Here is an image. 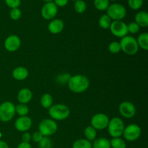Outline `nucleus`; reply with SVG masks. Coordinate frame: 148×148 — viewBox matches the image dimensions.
<instances>
[{
    "instance_id": "nucleus-1",
    "label": "nucleus",
    "mask_w": 148,
    "mask_h": 148,
    "mask_svg": "<svg viewBox=\"0 0 148 148\" xmlns=\"http://www.w3.org/2000/svg\"><path fill=\"white\" fill-rule=\"evenodd\" d=\"M68 87L72 92L75 93H82L89 88L90 80L87 77L82 75H76L69 77Z\"/></svg>"
},
{
    "instance_id": "nucleus-2",
    "label": "nucleus",
    "mask_w": 148,
    "mask_h": 148,
    "mask_svg": "<svg viewBox=\"0 0 148 148\" xmlns=\"http://www.w3.org/2000/svg\"><path fill=\"white\" fill-rule=\"evenodd\" d=\"M49 114L53 120L63 121L69 117L70 111L69 108L64 104L57 103L52 105L49 108Z\"/></svg>"
},
{
    "instance_id": "nucleus-3",
    "label": "nucleus",
    "mask_w": 148,
    "mask_h": 148,
    "mask_svg": "<svg viewBox=\"0 0 148 148\" xmlns=\"http://www.w3.org/2000/svg\"><path fill=\"white\" fill-rule=\"evenodd\" d=\"M119 43L121 51L127 55H134L139 50L137 40L131 36H126L121 38Z\"/></svg>"
},
{
    "instance_id": "nucleus-4",
    "label": "nucleus",
    "mask_w": 148,
    "mask_h": 148,
    "mask_svg": "<svg viewBox=\"0 0 148 148\" xmlns=\"http://www.w3.org/2000/svg\"><path fill=\"white\" fill-rule=\"evenodd\" d=\"M106 14L111 20H122L127 15V10L122 4L114 3L109 4L106 10Z\"/></svg>"
},
{
    "instance_id": "nucleus-5",
    "label": "nucleus",
    "mask_w": 148,
    "mask_h": 148,
    "mask_svg": "<svg viewBox=\"0 0 148 148\" xmlns=\"http://www.w3.org/2000/svg\"><path fill=\"white\" fill-rule=\"evenodd\" d=\"M107 127H108L110 136L113 138L120 137L122 136L124 128H125L124 121L119 117H114L109 120Z\"/></svg>"
},
{
    "instance_id": "nucleus-6",
    "label": "nucleus",
    "mask_w": 148,
    "mask_h": 148,
    "mask_svg": "<svg viewBox=\"0 0 148 148\" xmlns=\"http://www.w3.org/2000/svg\"><path fill=\"white\" fill-rule=\"evenodd\" d=\"M57 124L56 121L50 119L42 120L38 125V132L43 137H49L54 134L57 131Z\"/></svg>"
},
{
    "instance_id": "nucleus-7",
    "label": "nucleus",
    "mask_w": 148,
    "mask_h": 148,
    "mask_svg": "<svg viewBox=\"0 0 148 148\" xmlns=\"http://www.w3.org/2000/svg\"><path fill=\"white\" fill-rule=\"evenodd\" d=\"M15 114V106L10 101H5L0 105V120L8 122Z\"/></svg>"
},
{
    "instance_id": "nucleus-8",
    "label": "nucleus",
    "mask_w": 148,
    "mask_h": 148,
    "mask_svg": "<svg viewBox=\"0 0 148 148\" xmlns=\"http://www.w3.org/2000/svg\"><path fill=\"white\" fill-rule=\"evenodd\" d=\"M123 137L127 141L134 142L141 135V128L135 124H131L124 128Z\"/></svg>"
},
{
    "instance_id": "nucleus-9",
    "label": "nucleus",
    "mask_w": 148,
    "mask_h": 148,
    "mask_svg": "<svg viewBox=\"0 0 148 148\" xmlns=\"http://www.w3.org/2000/svg\"><path fill=\"white\" fill-rule=\"evenodd\" d=\"M111 33L114 36L118 38H123L127 36L128 30L127 25L122 20H115L111 22V26L109 27Z\"/></svg>"
},
{
    "instance_id": "nucleus-10",
    "label": "nucleus",
    "mask_w": 148,
    "mask_h": 148,
    "mask_svg": "<svg viewBox=\"0 0 148 148\" xmlns=\"http://www.w3.org/2000/svg\"><path fill=\"white\" fill-rule=\"evenodd\" d=\"M91 126L96 130H102L107 128L109 118L105 114L99 113L96 114L91 119Z\"/></svg>"
},
{
    "instance_id": "nucleus-11",
    "label": "nucleus",
    "mask_w": 148,
    "mask_h": 148,
    "mask_svg": "<svg viewBox=\"0 0 148 148\" xmlns=\"http://www.w3.org/2000/svg\"><path fill=\"white\" fill-rule=\"evenodd\" d=\"M41 16L46 20H53L58 13V7L53 1L46 2L41 8Z\"/></svg>"
},
{
    "instance_id": "nucleus-12",
    "label": "nucleus",
    "mask_w": 148,
    "mask_h": 148,
    "mask_svg": "<svg viewBox=\"0 0 148 148\" xmlns=\"http://www.w3.org/2000/svg\"><path fill=\"white\" fill-rule=\"evenodd\" d=\"M120 114L126 119H131L136 114L135 106L130 101H124L120 103L119 107Z\"/></svg>"
},
{
    "instance_id": "nucleus-13",
    "label": "nucleus",
    "mask_w": 148,
    "mask_h": 148,
    "mask_svg": "<svg viewBox=\"0 0 148 148\" xmlns=\"http://www.w3.org/2000/svg\"><path fill=\"white\" fill-rule=\"evenodd\" d=\"M21 45V40L17 36L11 35L4 40V48L10 52H14L18 50Z\"/></svg>"
},
{
    "instance_id": "nucleus-14",
    "label": "nucleus",
    "mask_w": 148,
    "mask_h": 148,
    "mask_svg": "<svg viewBox=\"0 0 148 148\" xmlns=\"http://www.w3.org/2000/svg\"><path fill=\"white\" fill-rule=\"evenodd\" d=\"M32 127V120L27 116H20L14 122V127L16 130L21 132H25L28 131Z\"/></svg>"
},
{
    "instance_id": "nucleus-15",
    "label": "nucleus",
    "mask_w": 148,
    "mask_h": 148,
    "mask_svg": "<svg viewBox=\"0 0 148 148\" xmlns=\"http://www.w3.org/2000/svg\"><path fill=\"white\" fill-rule=\"evenodd\" d=\"M64 23L61 19H53L48 25L49 32L52 34H58L63 30Z\"/></svg>"
},
{
    "instance_id": "nucleus-16",
    "label": "nucleus",
    "mask_w": 148,
    "mask_h": 148,
    "mask_svg": "<svg viewBox=\"0 0 148 148\" xmlns=\"http://www.w3.org/2000/svg\"><path fill=\"white\" fill-rule=\"evenodd\" d=\"M33 93L28 88H23L20 90L17 94V100L20 103L27 104L31 101Z\"/></svg>"
},
{
    "instance_id": "nucleus-17",
    "label": "nucleus",
    "mask_w": 148,
    "mask_h": 148,
    "mask_svg": "<svg viewBox=\"0 0 148 148\" xmlns=\"http://www.w3.org/2000/svg\"><path fill=\"white\" fill-rule=\"evenodd\" d=\"M28 70L24 66H18L12 71V77L16 80L22 81L28 77Z\"/></svg>"
},
{
    "instance_id": "nucleus-18",
    "label": "nucleus",
    "mask_w": 148,
    "mask_h": 148,
    "mask_svg": "<svg viewBox=\"0 0 148 148\" xmlns=\"http://www.w3.org/2000/svg\"><path fill=\"white\" fill-rule=\"evenodd\" d=\"M135 23L140 27H146L148 26V14L145 11L138 12L134 17Z\"/></svg>"
},
{
    "instance_id": "nucleus-19",
    "label": "nucleus",
    "mask_w": 148,
    "mask_h": 148,
    "mask_svg": "<svg viewBox=\"0 0 148 148\" xmlns=\"http://www.w3.org/2000/svg\"><path fill=\"white\" fill-rule=\"evenodd\" d=\"M92 148H111L110 140L105 137L95 139L92 144Z\"/></svg>"
},
{
    "instance_id": "nucleus-20",
    "label": "nucleus",
    "mask_w": 148,
    "mask_h": 148,
    "mask_svg": "<svg viewBox=\"0 0 148 148\" xmlns=\"http://www.w3.org/2000/svg\"><path fill=\"white\" fill-rule=\"evenodd\" d=\"M138 44L139 48L145 51L148 50V33H143L138 36L137 39H136Z\"/></svg>"
},
{
    "instance_id": "nucleus-21",
    "label": "nucleus",
    "mask_w": 148,
    "mask_h": 148,
    "mask_svg": "<svg viewBox=\"0 0 148 148\" xmlns=\"http://www.w3.org/2000/svg\"><path fill=\"white\" fill-rule=\"evenodd\" d=\"M84 134H85L86 140H88V141H94L96 139L97 130L94 129L92 126H89L85 129Z\"/></svg>"
},
{
    "instance_id": "nucleus-22",
    "label": "nucleus",
    "mask_w": 148,
    "mask_h": 148,
    "mask_svg": "<svg viewBox=\"0 0 148 148\" xmlns=\"http://www.w3.org/2000/svg\"><path fill=\"white\" fill-rule=\"evenodd\" d=\"M40 104L44 108L49 109L53 105V98L49 93H45L40 98Z\"/></svg>"
},
{
    "instance_id": "nucleus-23",
    "label": "nucleus",
    "mask_w": 148,
    "mask_h": 148,
    "mask_svg": "<svg viewBox=\"0 0 148 148\" xmlns=\"http://www.w3.org/2000/svg\"><path fill=\"white\" fill-rule=\"evenodd\" d=\"M72 148H92V143L86 139H79L74 142Z\"/></svg>"
},
{
    "instance_id": "nucleus-24",
    "label": "nucleus",
    "mask_w": 148,
    "mask_h": 148,
    "mask_svg": "<svg viewBox=\"0 0 148 148\" xmlns=\"http://www.w3.org/2000/svg\"><path fill=\"white\" fill-rule=\"evenodd\" d=\"M111 20L106 14H103L99 19V21H98V24H99V26L101 27V28L104 29V30H106V29H108L111 26Z\"/></svg>"
},
{
    "instance_id": "nucleus-25",
    "label": "nucleus",
    "mask_w": 148,
    "mask_h": 148,
    "mask_svg": "<svg viewBox=\"0 0 148 148\" xmlns=\"http://www.w3.org/2000/svg\"><path fill=\"white\" fill-rule=\"evenodd\" d=\"M110 144L111 147L112 148H126L127 144L124 139L120 138V137H116L112 138V140H110Z\"/></svg>"
},
{
    "instance_id": "nucleus-26",
    "label": "nucleus",
    "mask_w": 148,
    "mask_h": 148,
    "mask_svg": "<svg viewBox=\"0 0 148 148\" xmlns=\"http://www.w3.org/2000/svg\"><path fill=\"white\" fill-rule=\"evenodd\" d=\"M94 6L99 11H105L109 6L108 0H93Z\"/></svg>"
},
{
    "instance_id": "nucleus-27",
    "label": "nucleus",
    "mask_w": 148,
    "mask_h": 148,
    "mask_svg": "<svg viewBox=\"0 0 148 148\" xmlns=\"http://www.w3.org/2000/svg\"><path fill=\"white\" fill-rule=\"evenodd\" d=\"M29 112V108L27 104L20 103L15 106V113L20 116H25Z\"/></svg>"
},
{
    "instance_id": "nucleus-28",
    "label": "nucleus",
    "mask_w": 148,
    "mask_h": 148,
    "mask_svg": "<svg viewBox=\"0 0 148 148\" xmlns=\"http://www.w3.org/2000/svg\"><path fill=\"white\" fill-rule=\"evenodd\" d=\"M74 9H75L76 12L79 13V14H82V13H84L86 11L87 4L83 0H78V1H75Z\"/></svg>"
},
{
    "instance_id": "nucleus-29",
    "label": "nucleus",
    "mask_w": 148,
    "mask_h": 148,
    "mask_svg": "<svg viewBox=\"0 0 148 148\" xmlns=\"http://www.w3.org/2000/svg\"><path fill=\"white\" fill-rule=\"evenodd\" d=\"M128 5L132 10H138L143 7V0H128Z\"/></svg>"
},
{
    "instance_id": "nucleus-30",
    "label": "nucleus",
    "mask_w": 148,
    "mask_h": 148,
    "mask_svg": "<svg viewBox=\"0 0 148 148\" xmlns=\"http://www.w3.org/2000/svg\"><path fill=\"white\" fill-rule=\"evenodd\" d=\"M108 50L112 53H118L121 51V46H120L119 42L113 41L108 46Z\"/></svg>"
},
{
    "instance_id": "nucleus-31",
    "label": "nucleus",
    "mask_w": 148,
    "mask_h": 148,
    "mask_svg": "<svg viewBox=\"0 0 148 148\" xmlns=\"http://www.w3.org/2000/svg\"><path fill=\"white\" fill-rule=\"evenodd\" d=\"M127 30H128V33H132V34H136L140 31V27L135 22H132L127 25Z\"/></svg>"
},
{
    "instance_id": "nucleus-32",
    "label": "nucleus",
    "mask_w": 148,
    "mask_h": 148,
    "mask_svg": "<svg viewBox=\"0 0 148 148\" xmlns=\"http://www.w3.org/2000/svg\"><path fill=\"white\" fill-rule=\"evenodd\" d=\"M40 148H51L52 143L51 140L48 137H43V139L38 143Z\"/></svg>"
},
{
    "instance_id": "nucleus-33",
    "label": "nucleus",
    "mask_w": 148,
    "mask_h": 148,
    "mask_svg": "<svg viewBox=\"0 0 148 148\" xmlns=\"http://www.w3.org/2000/svg\"><path fill=\"white\" fill-rule=\"evenodd\" d=\"M22 12L19 8L11 9L10 12V16L13 20H17L21 17Z\"/></svg>"
},
{
    "instance_id": "nucleus-34",
    "label": "nucleus",
    "mask_w": 148,
    "mask_h": 148,
    "mask_svg": "<svg viewBox=\"0 0 148 148\" xmlns=\"http://www.w3.org/2000/svg\"><path fill=\"white\" fill-rule=\"evenodd\" d=\"M4 1L5 4L11 9L19 8L21 4V0H4Z\"/></svg>"
},
{
    "instance_id": "nucleus-35",
    "label": "nucleus",
    "mask_w": 148,
    "mask_h": 148,
    "mask_svg": "<svg viewBox=\"0 0 148 148\" xmlns=\"http://www.w3.org/2000/svg\"><path fill=\"white\" fill-rule=\"evenodd\" d=\"M43 136L42 135L40 132H35L33 135H31V140H33V141L35 143H38L43 139Z\"/></svg>"
},
{
    "instance_id": "nucleus-36",
    "label": "nucleus",
    "mask_w": 148,
    "mask_h": 148,
    "mask_svg": "<svg viewBox=\"0 0 148 148\" xmlns=\"http://www.w3.org/2000/svg\"><path fill=\"white\" fill-rule=\"evenodd\" d=\"M68 1L69 0H53V2L57 7H64L68 4Z\"/></svg>"
},
{
    "instance_id": "nucleus-37",
    "label": "nucleus",
    "mask_w": 148,
    "mask_h": 148,
    "mask_svg": "<svg viewBox=\"0 0 148 148\" xmlns=\"http://www.w3.org/2000/svg\"><path fill=\"white\" fill-rule=\"evenodd\" d=\"M22 140H23V142H24V143H30V140H31V134L25 132L22 135Z\"/></svg>"
},
{
    "instance_id": "nucleus-38",
    "label": "nucleus",
    "mask_w": 148,
    "mask_h": 148,
    "mask_svg": "<svg viewBox=\"0 0 148 148\" xmlns=\"http://www.w3.org/2000/svg\"><path fill=\"white\" fill-rule=\"evenodd\" d=\"M17 148H32L31 145L28 143H24V142H22L21 143L17 145Z\"/></svg>"
},
{
    "instance_id": "nucleus-39",
    "label": "nucleus",
    "mask_w": 148,
    "mask_h": 148,
    "mask_svg": "<svg viewBox=\"0 0 148 148\" xmlns=\"http://www.w3.org/2000/svg\"><path fill=\"white\" fill-rule=\"evenodd\" d=\"M0 148H10V147L6 142L0 140Z\"/></svg>"
},
{
    "instance_id": "nucleus-40",
    "label": "nucleus",
    "mask_w": 148,
    "mask_h": 148,
    "mask_svg": "<svg viewBox=\"0 0 148 148\" xmlns=\"http://www.w3.org/2000/svg\"><path fill=\"white\" fill-rule=\"evenodd\" d=\"M42 1H45V2H50V1H53V0H42Z\"/></svg>"
},
{
    "instance_id": "nucleus-41",
    "label": "nucleus",
    "mask_w": 148,
    "mask_h": 148,
    "mask_svg": "<svg viewBox=\"0 0 148 148\" xmlns=\"http://www.w3.org/2000/svg\"><path fill=\"white\" fill-rule=\"evenodd\" d=\"M108 1H117V0H108Z\"/></svg>"
},
{
    "instance_id": "nucleus-42",
    "label": "nucleus",
    "mask_w": 148,
    "mask_h": 148,
    "mask_svg": "<svg viewBox=\"0 0 148 148\" xmlns=\"http://www.w3.org/2000/svg\"><path fill=\"white\" fill-rule=\"evenodd\" d=\"M1 137H2V134H1V133L0 132V138H1Z\"/></svg>"
},
{
    "instance_id": "nucleus-43",
    "label": "nucleus",
    "mask_w": 148,
    "mask_h": 148,
    "mask_svg": "<svg viewBox=\"0 0 148 148\" xmlns=\"http://www.w3.org/2000/svg\"><path fill=\"white\" fill-rule=\"evenodd\" d=\"M71 1H78V0H71Z\"/></svg>"
},
{
    "instance_id": "nucleus-44",
    "label": "nucleus",
    "mask_w": 148,
    "mask_h": 148,
    "mask_svg": "<svg viewBox=\"0 0 148 148\" xmlns=\"http://www.w3.org/2000/svg\"><path fill=\"white\" fill-rule=\"evenodd\" d=\"M89 1H90V0H89Z\"/></svg>"
}]
</instances>
